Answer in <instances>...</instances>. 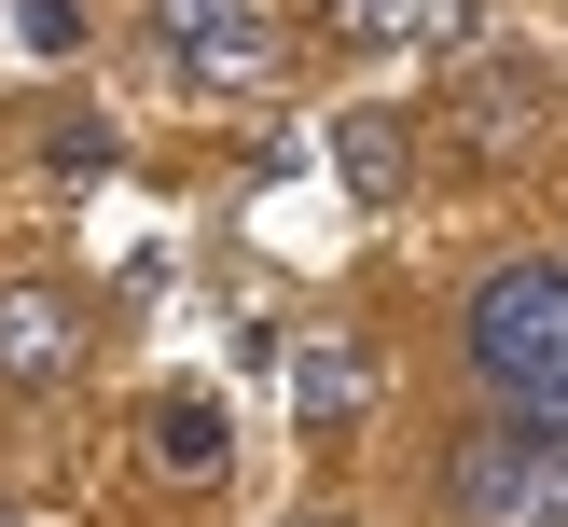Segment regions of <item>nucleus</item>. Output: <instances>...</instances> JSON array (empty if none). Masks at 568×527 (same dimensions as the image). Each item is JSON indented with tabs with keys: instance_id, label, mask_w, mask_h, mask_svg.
<instances>
[{
	"instance_id": "20e7f679",
	"label": "nucleus",
	"mask_w": 568,
	"mask_h": 527,
	"mask_svg": "<svg viewBox=\"0 0 568 527\" xmlns=\"http://www.w3.org/2000/svg\"><path fill=\"white\" fill-rule=\"evenodd\" d=\"M541 111H555V83L527 70V55H486V70H471L458 98H444V125H458L471 153L499 166V153H527V139H541Z\"/></svg>"
},
{
	"instance_id": "f257e3e1",
	"label": "nucleus",
	"mask_w": 568,
	"mask_h": 527,
	"mask_svg": "<svg viewBox=\"0 0 568 527\" xmlns=\"http://www.w3.org/2000/svg\"><path fill=\"white\" fill-rule=\"evenodd\" d=\"M458 361H471V388H486L499 416L568 430V264H499V277H471Z\"/></svg>"
},
{
	"instance_id": "7ed1b4c3",
	"label": "nucleus",
	"mask_w": 568,
	"mask_h": 527,
	"mask_svg": "<svg viewBox=\"0 0 568 527\" xmlns=\"http://www.w3.org/2000/svg\"><path fill=\"white\" fill-rule=\"evenodd\" d=\"M153 42L181 83H264L292 28H277V0H153Z\"/></svg>"
},
{
	"instance_id": "39448f33",
	"label": "nucleus",
	"mask_w": 568,
	"mask_h": 527,
	"mask_svg": "<svg viewBox=\"0 0 568 527\" xmlns=\"http://www.w3.org/2000/svg\"><path fill=\"white\" fill-rule=\"evenodd\" d=\"M70 361H83V305L42 292V277H14V292H0V375H14V388H55Z\"/></svg>"
},
{
	"instance_id": "1a4fd4ad",
	"label": "nucleus",
	"mask_w": 568,
	"mask_h": 527,
	"mask_svg": "<svg viewBox=\"0 0 568 527\" xmlns=\"http://www.w3.org/2000/svg\"><path fill=\"white\" fill-rule=\"evenodd\" d=\"M14 28H28L42 55H70V42H83V0H14Z\"/></svg>"
},
{
	"instance_id": "f03ea898",
	"label": "nucleus",
	"mask_w": 568,
	"mask_h": 527,
	"mask_svg": "<svg viewBox=\"0 0 568 527\" xmlns=\"http://www.w3.org/2000/svg\"><path fill=\"white\" fill-rule=\"evenodd\" d=\"M444 514L458 527H568V430L499 416V430L444 444Z\"/></svg>"
},
{
	"instance_id": "9d476101",
	"label": "nucleus",
	"mask_w": 568,
	"mask_h": 527,
	"mask_svg": "<svg viewBox=\"0 0 568 527\" xmlns=\"http://www.w3.org/2000/svg\"><path fill=\"white\" fill-rule=\"evenodd\" d=\"M333 28H361V42H403V28H416V0H333Z\"/></svg>"
},
{
	"instance_id": "0eeeda50",
	"label": "nucleus",
	"mask_w": 568,
	"mask_h": 527,
	"mask_svg": "<svg viewBox=\"0 0 568 527\" xmlns=\"http://www.w3.org/2000/svg\"><path fill=\"white\" fill-rule=\"evenodd\" d=\"M333 166H347V194H403V111H347V125H333Z\"/></svg>"
},
{
	"instance_id": "6e6552de",
	"label": "nucleus",
	"mask_w": 568,
	"mask_h": 527,
	"mask_svg": "<svg viewBox=\"0 0 568 527\" xmlns=\"http://www.w3.org/2000/svg\"><path fill=\"white\" fill-rule=\"evenodd\" d=\"M361 388H375V361H361V347H305V361H292V403H305V416H347Z\"/></svg>"
},
{
	"instance_id": "423d86ee",
	"label": "nucleus",
	"mask_w": 568,
	"mask_h": 527,
	"mask_svg": "<svg viewBox=\"0 0 568 527\" xmlns=\"http://www.w3.org/2000/svg\"><path fill=\"white\" fill-rule=\"evenodd\" d=\"M222 458H236V430H222V403H209V388H166V403H153V472H181V486H209Z\"/></svg>"
}]
</instances>
